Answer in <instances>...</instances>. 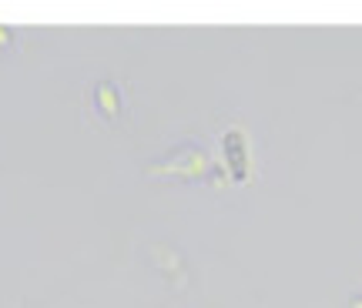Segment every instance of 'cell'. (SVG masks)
I'll return each mask as SVG.
<instances>
[{
    "instance_id": "obj_1",
    "label": "cell",
    "mask_w": 362,
    "mask_h": 308,
    "mask_svg": "<svg viewBox=\"0 0 362 308\" xmlns=\"http://www.w3.org/2000/svg\"><path fill=\"white\" fill-rule=\"evenodd\" d=\"M221 148H225V165H228V171H232V181L235 184H245L248 181V144H245V134H242L238 128L225 131Z\"/></svg>"
}]
</instances>
